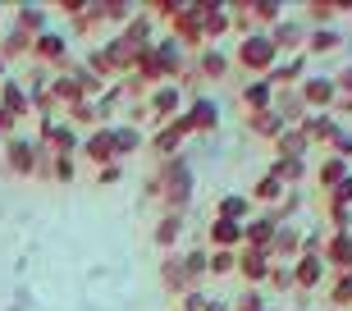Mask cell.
I'll use <instances>...</instances> for the list:
<instances>
[{
	"mask_svg": "<svg viewBox=\"0 0 352 311\" xmlns=\"http://www.w3.org/2000/svg\"><path fill=\"white\" fill-rule=\"evenodd\" d=\"M243 60H248L252 69H265L274 60V41L270 37H256V41H248V46H243Z\"/></svg>",
	"mask_w": 352,
	"mask_h": 311,
	"instance_id": "obj_1",
	"label": "cell"
},
{
	"mask_svg": "<svg viewBox=\"0 0 352 311\" xmlns=\"http://www.w3.org/2000/svg\"><path fill=\"white\" fill-rule=\"evenodd\" d=\"M302 92H307V101H311V105H325L329 96H334V83H329V78H311Z\"/></svg>",
	"mask_w": 352,
	"mask_h": 311,
	"instance_id": "obj_2",
	"label": "cell"
},
{
	"mask_svg": "<svg viewBox=\"0 0 352 311\" xmlns=\"http://www.w3.org/2000/svg\"><path fill=\"white\" fill-rule=\"evenodd\" d=\"M298 284L302 288H311V284H320V261H302V266H298Z\"/></svg>",
	"mask_w": 352,
	"mask_h": 311,
	"instance_id": "obj_3",
	"label": "cell"
},
{
	"mask_svg": "<svg viewBox=\"0 0 352 311\" xmlns=\"http://www.w3.org/2000/svg\"><path fill=\"white\" fill-rule=\"evenodd\" d=\"M243 211H248V197H224V202H220V215H224V220H234V224H238Z\"/></svg>",
	"mask_w": 352,
	"mask_h": 311,
	"instance_id": "obj_4",
	"label": "cell"
},
{
	"mask_svg": "<svg viewBox=\"0 0 352 311\" xmlns=\"http://www.w3.org/2000/svg\"><path fill=\"white\" fill-rule=\"evenodd\" d=\"M238 238H243V229H238L234 220H220V224H215V243L229 247V243H238Z\"/></svg>",
	"mask_w": 352,
	"mask_h": 311,
	"instance_id": "obj_5",
	"label": "cell"
},
{
	"mask_svg": "<svg viewBox=\"0 0 352 311\" xmlns=\"http://www.w3.org/2000/svg\"><path fill=\"white\" fill-rule=\"evenodd\" d=\"M174 96H179V92H174V87H165V92H156V101H151V110H156V115H170L174 105H179V101H174Z\"/></svg>",
	"mask_w": 352,
	"mask_h": 311,
	"instance_id": "obj_6",
	"label": "cell"
},
{
	"mask_svg": "<svg viewBox=\"0 0 352 311\" xmlns=\"http://www.w3.org/2000/svg\"><path fill=\"white\" fill-rule=\"evenodd\" d=\"M10 165H19V174H28V165H32V151H28L23 142L10 147Z\"/></svg>",
	"mask_w": 352,
	"mask_h": 311,
	"instance_id": "obj_7",
	"label": "cell"
},
{
	"mask_svg": "<svg viewBox=\"0 0 352 311\" xmlns=\"http://www.w3.org/2000/svg\"><path fill=\"white\" fill-rule=\"evenodd\" d=\"M343 174H348V165H343V160H325V169H320V179H325V183H339Z\"/></svg>",
	"mask_w": 352,
	"mask_h": 311,
	"instance_id": "obj_8",
	"label": "cell"
},
{
	"mask_svg": "<svg viewBox=\"0 0 352 311\" xmlns=\"http://www.w3.org/2000/svg\"><path fill=\"white\" fill-rule=\"evenodd\" d=\"M179 233V220H165V224H156V243L160 247H170V238Z\"/></svg>",
	"mask_w": 352,
	"mask_h": 311,
	"instance_id": "obj_9",
	"label": "cell"
},
{
	"mask_svg": "<svg viewBox=\"0 0 352 311\" xmlns=\"http://www.w3.org/2000/svg\"><path fill=\"white\" fill-rule=\"evenodd\" d=\"M256 197H261V202L265 197H279V179H261L256 183Z\"/></svg>",
	"mask_w": 352,
	"mask_h": 311,
	"instance_id": "obj_10",
	"label": "cell"
},
{
	"mask_svg": "<svg viewBox=\"0 0 352 311\" xmlns=\"http://www.w3.org/2000/svg\"><path fill=\"white\" fill-rule=\"evenodd\" d=\"M248 101L252 105H265V101H270V87H265V83H256V87L248 92Z\"/></svg>",
	"mask_w": 352,
	"mask_h": 311,
	"instance_id": "obj_11",
	"label": "cell"
},
{
	"mask_svg": "<svg viewBox=\"0 0 352 311\" xmlns=\"http://www.w3.org/2000/svg\"><path fill=\"white\" fill-rule=\"evenodd\" d=\"M334 302H352V275L343 279V284H334Z\"/></svg>",
	"mask_w": 352,
	"mask_h": 311,
	"instance_id": "obj_12",
	"label": "cell"
},
{
	"mask_svg": "<svg viewBox=\"0 0 352 311\" xmlns=\"http://www.w3.org/2000/svg\"><path fill=\"white\" fill-rule=\"evenodd\" d=\"M334 151L352 156V133H343V129H339V138H334Z\"/></svg>",
	"mask_w": 352,
	"mask_h": 311,
	"instance_id": "obj_13",
	"label": "cell"
},
{
	"mask_svg": "<svg viewBox=\"0 0 352 311\" xmlns=\"http://www.w3.org/2000/svg\"><path fill=\"white\" fill-rule=\"evenodd\" d=\"M248 238H256V243H261V238H270V224H265V220H261V224H252Z\"/></svg>",
	"mask_w": 352,
	"mask_h": 311,
	"instance_id": "obj_14",
	"label": "cell"
},
{
	"mask_svg": "<svg viewBox=\"0 0 352 311\" xmlns=\"http://www.w3.org/2000/svg\"><path fill=\"white\" fill-rule=\"evenodd\" d=\"M201 307H206V302L197 298V293H188V298H183V311H201Z\"/></svg>",
	"mask_w": 352,
	"mask_h": 311,
	"instance_id": "obj_15",
	"label": "cell"
},
{
	"mask_svg": "<svg viewBox=\"0 0 352 311\" xmlns=\"http://www.w3.org/2000/svg\"><path fill=\"white\" fill-rule=\"evenodd\" d=\"M206 311H229V307H224V302H215V307H206Z\"/></svg>",
	"mask_w": 352,
	"mask_h": 311,
	"instance_id": "obj_16",
	"label": "cell"
}]
</instances>
